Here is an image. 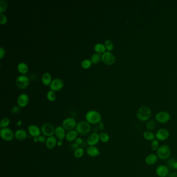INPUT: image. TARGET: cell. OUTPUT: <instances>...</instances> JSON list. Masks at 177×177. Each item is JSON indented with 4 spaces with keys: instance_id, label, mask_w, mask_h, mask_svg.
<instances>
[{
    "instance_id": "obj_7",
    "label": "cell",
    "mask_w": 177,
    "mask_h": 177,
    "mask_svg": "<svg viewBox=\"0 0 177 177\" xmlns=\"http://www.w3.org/2000/svg\"><path fill=\"white\" fill-rule=\"evenodd\" d=\"M1 138L6 141H11L15 137V133L13 130L9 128H1L0 131Z\"/></svg>"
},
{
    "instance_id": "obj_1",
    "label": "cell",
    "mask_w": 177,
    "mask_h": 177,
    "mask_svg": "<svg viewBox=\"0 0 177 177\" xmlns=\"http://www.w3.org/2000/svg\"><path fill=\"white\" fill-rule=\"evenodd\" d=\"M152 115L151 109L147 106H142L139 108L137 113V118L140 121L145 122L149 121Z\"/></svg>"
},
{
    "instance_id": "obj_21",
    "label": "cell",
    "mask_w": 177,
    "mask_h": 177,
    "mask_svg": "<svg viewBox=\"0 0 177 177\" xmlns=\"http://www.w3.org/2000/svg\"><path fill=\"white\" fill-rule=\"evenodd\" d=\"M28 133L23 129H19L15 133V138L19 141H23L27 138Z\"/></svg>"
},
{
    "instance_id": "obj_47",
    "label": "cell",
    "mask_w": 177,
    "mask_h": 177,
    "mask_svg": "<svg viewBox=\"0 0 177 177\" xmlns=\"http://www.w3.org/2000/svg\"><path fill=\"white\" fill-rule=\"evenodd\" d=\"M173 169H176L177 170V161L175 162L174 164V166H173Z\"/></svg>"
},
{
    "instance_id": "obj_23",
    "label": "cell",
    "mask_w": 177,
    "mask_h": 177,
    "mask_svg": "<svg viewBox=\"0 0 177 177\" xmlns=\"http://www.w3.org/2000/svg\"><path fill=\"white\" fill-rule=\"evenodd\" d=\"M143 137L147 141H152L156 139L155 134L150 130L145 131L143 133Z\"/></svg>"
},
{
    "instance_id": "obj_13",
    "label": "cell",
    "mask_w": 177,
    "mask_h": 177,
    "mask_svg": "<svg viewBox=\"0 0 177 177\" xmlns=\"http://www.w3.org/2000/svg\"><path fill=\"white\" fill-rule=\"evenodd\" d=\"M102 60L106 64L111 65L114 63L115 61V57L112 53L110 52H107L103 54Z\"/></svg>"
},
{
    "instance_id": "obj_24",
    "label": "cell",
    "mask_w": 177,
    "mask_h": 177,
    "mask_svg": "<svg viewBox=\"0 0 177 177\" xmlns=\"http://www.w3.org/2000/svg\"><path fill=\"white\" fill-rule=\"evenodd\" d=\"M42 80L45 85H48L52 82V76L48 72H46L42 75Z\"/></svg>"
},
{
    "instance_id": "obj_30",
    "label": "cell",
    "mask_w": 177,
    "mask_h": 177,
    "mask_svg": "<svg viewBox=\"0 0 177 177\" xmlns=\"http://www.w3.org/2000/svg\"><path fill=\"white\" fill-rule=\"evenodd\" d=\"M145 126H146V128L148 130L152 131L155 129V127H156V123L154 120H151V121L147 122Z\"/></svg>"
},
{
    "instance_id": "obj_8",
    "label": "cell",
    "mask_w": 177,
    "mask_h": 177,
    "mask_svg": "<svg viewBox=\"0 0 177 177\" xmlns=\"http://www.w3.org/2000/svg\"><path fill=\"white\" fill-rule=\"evenodd\" d=\"M156 121L160 124H166L170 119V115L166 111H161L156 114Z\"/></svg>"
},
{
    "instance_id": "obj_26",
    "label": "cell",
    "mask_w": 177,
    "mask_h": 177,
    "mask_svg": "<svg viewBox=\"0 0 177 177\" xmlns=\"http://www.w3.org/2000/svg\"><path fill=\"white\" fill-rule=\"evenodd\" d=\"M105 46L101 43H97L94 46L95 50L99 54L105 53Z\"/></svg>"
},
{
    "instance_id": "obj_33",
    "label": "cell",
    "mask_w": 177,
    "mask_h": 177,
    "mask_svg": "<svg viewBox=\"0 0 177 177\" xmlns=\"http://www.w3.org/2000/svg\"><path fill=\"white\" fill-rule=\"evenodd\" d=\"M47 98L48 100L50 101H54L56 100V95L54 91H48L47 94Z\"/></svg>"
},
{
    "instance_id": "obj_14",
    "label": "cell",
    "mask_w": 177,
    "mask_h": 177,
    "mask_svg": "<svg viewBox=\"0 0 177 177\" xmlns=\"http://www.w3.org/2000/svg\"><path fill=\"white\" fill-rule=\"evenodd\" d=\"M64 86V82L60 78H55L53 80L50 84V87L53 91H58Z\"/></svg>"
},
{
    "instance_id": "obj_3",
    "label": "cell",
    "mask_w": 177,
    "mask_h": 177,
    "mask_svg": "<svg viewBox=\"0 0 177 177\" xmlns=\"http://www.w3.org/2000/svg\"><path fill=\"white\" fill-rule=\"evenodd\" d=\"M172 154V150L169 145L167 144L161 145L157 150L158 158L162 160H166L170 157Z\"/></svg>"
},
{
    "instance_id": "obj_38",
    "label": "cell",
    "mask_w": 177,
    "mask_h": 177,
    "mask_svg": "<svg viewBox=\"0 0 177 177\" xmlns=\"http://www.w3.org/2000/svg\"><path fill=\"white\" fill-rule=\"evenodd\" d=\"M21 110V109L19 106L15 105L11 108V112L13 114L18 113Z\"/></svg>"
},
{
    "instance_id": "obj_34",
    "label": "cell",
    "mask_w": 177,
    "mask_h": 177,
    "mask_svg": "<svg viewBox=\"0 0 177 177\" xmlns=\"http://www.w3.org/2000/svg\"><path fill=\"white\" fill-rule=\"evenodd\" d=\"M7 8V3L6 1L1 0L0 1V12L3 13V12L5 11Z\"/></svg>"
},
{
    "instance_id": "obj_17",
    "label": "cell",
    "mask_w": 177,
    "mask_h": 177,
    "mask_svg": "<svg viewBox=\"0 0 177 177\" xmlns=\"http://www.w3.org/2000/svg\"><path fill=\"white\" fill-rule=\"evenodd\" d=\"M157 154L151 153L147 155V156L145 158V162L148 165L150 166H152L154 165L155 164L158 163V160Z\"/></svg>"
},
{
    "instance_id": "obj_5",
    "label": "cell",
    "mask_w": 177,
    "mask_h": 177,
    "mask_svg": "<svg viewBox=\"0 0 177 177\" xmlns=\"http://www.w3.org/2000/svg\"><path fill=\"white\" fill-rule=\"evenodd\" d=\"M56 128L52 123H46L42 125L41 127L42 133L45 137H51L54 135Z\"/></svg>"
},
{
    "instance_id": "obj_18",
    "label": "cell",
    "mask_w": 177,
    "mask_h": 177,
    "mask_svg": "<svg viewBox=\"0 0 177 177\" xmlns=\"http://www.w3.org/2000/svg\"><path fill=\"white\" fill-rule=\"evenodd\" d=\"M29 99V97L27 95L25 94L20 95L17 99V103L18 106H19L20 108L25 107L28 105Z\"/></svg>"
},
{
    "instance_id": "obj_32",
    "label": "cell",
    "mask_w": 177,
    "mask_h": 177,
    "mask_svg": "<svg viewBox=\"0 0 177 177\" xmlns=\"http://www.w3.org/2000/svg\"><path fill=\"white\" fill-rule=\"evenodd\" d=\"M160 147V141L155 139L153 141H152L151 144V148L152 151H155L158 150V149Z\"/></svg>"
},
{
    "instance_id": "obj_48",
    "label": "cell",
    "mask_w": 177,
    "mask_h": 177,
    "mask_svg": "<svg viewBox=\"0 0 177 177\" xmlns=\"http://www.w3.org/2000/svg\"><path fill=\"white\" fill-rule=\"evenodd\" d=\"M34 141H35L36 142H38V138H34Z\"/></svg>"
},
{
    "instance_id": "obj_35",
    "label": "cell",
    "mask_w": 177,
    "mask_h": 177,
    "mask_svg": "<svg viewBox=\"0 0 177 177\" xmlns=\"http://www.w3.org/2000/svg\"><path fill=\"white\" fill-rule=\"evenodd\" d=\"M105 46L106 49L108 50V51H109V52H111L112 50H113V44L112 42L109 40L105 41Z\"/></svg>"
},
{
    "instance_id": "obj_39",
    "label": "cell",
    "mask_w": 177,
    "mask_h": 177,
    "mask_svg": "<svg viewBox=\"0 0 177 177\" xmlns=\"http://www.w3.org/2000/svg\"><path fill=\"white\" fill-rule=\"evenodd\" d=\"M177 161L176 160H175L174 158H172V159H170L167 162V164H168V167L171 168V169H173V166H174V164L175 162Z\"/></svg>"
},
{
    "instance_id": "obj_46",
    "label": "cell",
    "mask_w": 177,
    "mask_h": 177,
    "mask_svg": "<svg viewBox=\"0 0 177 177\" xmlns=\"http://www.w3.org/2000/svg\"><path fill=\"white\" fill-rule=\"evenodd\" d=\"M63 144V142H62V141H61V140H58V142H57V145L59 146V147H60Z\"/></svg>"
},
{
    "instance_id": "obj_2",
    "label": "cell",
    "mask_w": 177,
    "mask_h": 177,
    "mask_svg": "<svg viewBox=\"0 0 177 177\" xmlns=\"http://www.w3.org/2000/svg\"><path fill=\"white\" fill-rule=\"evenodd\" d=\"M85 119L86 122L90 124H98V123L101 121V116L98 112L91 110L86 114Z\"/></svg>"
},
{
    "instance_id": "obj_9",
    "label": "cell",
    "mask_w": 177,
    "mask_h": 177,
    "mask_svg": "<svg viewBox=\"0 0 177 177\" xmlns=\"http://www.w3.org/2000/svg\"><path fill=\"white\" fill-rule=\"evenodd\" d=\"M170 133L166 128H160L155 133L156 139L159 141H164L169 138Z\"/></svg>"
},
{
    "instance_id": "obj_4",
    "label": "cell",
    "mask_w": 177,
    "mask_h": 177,
    "mask_svg": "<svg viewBox=\"0 0 177 177\" xmlns=\"http://www.w3.org/2000/svg\"><path fill=\"white\" fill-rule=\"evenodd\" d=\"M76 131L80 136H86L91 131V124L86 121H80L78 122L76 127Z\"/></svg>"
},
{
    "instance_id": "obj_11",
    "label": "cell",
    "mask_w": 177,
    "mask_h": 177,
    "mask_svg": "<svg viewBox=\"0 0 177 177\" xmlns=\"http://www.w3.org/2000/svg\"><path fill=\"white\" fill-rule=\"evenodd\" d=\"M156 174L159 177H167L169 175V167L164 165H161L157 167L155 170Z\"/></svg>"
},
{
    "instance_id": "obj_45",
    "label": "cell",
    "mask_w": 177,
    "mask_h": 177,
    "mask_svg": "<svg viewBox=\"0 0 177 177\" xmlns=\"http://www.w3.org/2000/svg\"><path fill=\"white\" fill-rule=\"evenodd\" d=\"M168 177H177V172H172L169 173Z\"/></svg>"
},
{
    "instance_id": "obj_43",
    "label": "cell",
    "mask_w": 177,
    "mask_h": 177,
    "mask_svg": "<svg viewBox=\"0 0 177 177\" xmlns=\"http://www.w3.org/2000/svg\"><path fill=\"white\" fill-rule=\"evenodd\" d=\"M5 50L3 48V47L0 48V58L2 59L3 57L5 56Z\"/></svg>"
},
{
    "instance_id": "obj_20",
    "label": "cell",
    "mask_w": 177,
    "mask_h": 177,
    "mask_svg": "<svg viewBox=\"0 0 177 177\" xmlns=\"http://www.w3.org/2000/svg\"><path fill=\"white\" fill-rule=\"evenodd\" d=\"M86 153L89 156L95 158L99 156L100 154V152L99 149L96 146H89L86 149Z\"/></svg>"
},
{
    "instance_id": "obj_25",
    "label": "cell",
    "mask_w": 177,
    "mask_h": 177,
    "mask_svg": "<svg viewBox=\"0 0 177 177\" xmlns=\"http://www.w3.org/2000/svg\"><path fill=\"white\" fill-rule=\"evenodd\" d=\"M17 69L18 71L22 74H25L28 72V66L27 64L25 62H20L18 64Z\"/></svg>"
},
{
    "instance_id": "obj_36",
    "label": "cell",
    "mask_w": 177,
    "mask_h": 177,
    "mask_svg": "<svg viewBox=\"0 0 177 177\" xmlns=\"http://www.w3.org/2000/svg\"><path fill=\"white\" fill-rule=\"evenodd\" d=\"M91 64H92V62H91V60L84 59V60L82 61L81 65H82V66L83 67V68H84V69H88V68H89L91 67Z\"/></svg>"
},
{
    "instance_id": "obj_42",
    "label": "cell",
    "mask_w": 177,
    "mask_h": 177,
    "mask_svg": "<svg viewBox=\"0 0 177 177\" xmlns=\"http://www.w3.org/2000/svg\"><path fill=\"white\" fill-rule=\"evenodd\" d=\"M98 128L99 130L100 131H103L105 129V125L103 124V122L101 121L98 123Z\"/></svg>"
},
{
    "instance_id": "obj_44",
    "label": "cell",
    "mask_w": 177,
    "mask_h": 177,
    "mask_svg": "<svg viewBox=\"0 0 177 177\" xmlns=\"http://www.w3.org/2000/svg\"><path fill=\"white\" fill-rule=\"evenodd\" d=\"M83 140H82V139L81 138H80V137H78L75 140V142H76L77 144H78L79 145H80V144H82L83 143Z\"/></svg>"
},
{
    "instance_id": "obj_16",
    "label": "cell",
    "mask_w": 177,
    "mask_h": 177,
    "mask_svg": "<svg viewBox=\"0 0 177 177\" xmlns=\"http://www.w3.org/2000/svg\"><path fill=\"white\" fill-rule=\"evenodd\" d=\"M66 130L64 129L62 126H59L56 127L55 135L56 137L59 140L63 141L64 139H66Z\"/></svg>"
},
{
    "instance_id": "obj_37",
    "label": "cell",
    "mask_w": 177,
    "mask_h": 177,
    "mask_svg": "<svg viewBox=\"0 0 177 177\" xmlns=\"http://www.w3.org/2000/svg\"><path fill=\"white\" fill-rule=\"evenodd\" d=\"M7 17L5 14L0 13V23L1 25H4L7 22Z\"/></svg>"
},
{
    "instance_id": "obj_6",
    "label": "cell",
    "mask_w": 177,
    "mask_h": 177,
    "mask_svg": "<svg viewBox=\"0 0 177 177\" xmlns=\"http://www.w3.org/2000/svg\"><path fill=\"white\" fill-rule=\"evenodd\" d=\"M76 122L75 119L72 117H68L64 120L62 123V126L66 131L74 130L76 127Z\"/></svg>"
},
{
    "instance_id": "obj_40",
    "label": "cell",
    "mask_w": 177,
    "mask_h": 177,
    "mask_svg": "<svg viewBox=\"0 0 177 177\" xmlns=\"http://www.w3.org/2000/svg\"><path fill=\"white\" fill-rule=\"evenodd\" d=\"M38 142H39L40 143H44L46 142L47 139L46 138V137L44 135H41L39 136L38 138Z\"/></svg>"
},
{
    "instance_id": "obj_41",
    "label": "cell",
    "mask_w": 177,
    "mask_h": 177,
    "mask_svg": "<svg viewBox=\"0 0 177 177\" xmlns=\"http://www.w3.org/2000/svg\"><path fill=\"white\" fill-rule=\"evenodd\" d=\"M70 147L71 149L72 150H74V151L75 150L77 149L80 147V145L78 144H77L76 142H73V143H72L70 144Z\"/></svg>"
},
{
    "instance_id": "obj_22",
    "label": "cell",
    "mask_w": 177,
    "mask_h": 177,
    "mask_svg": "<svg viewBox=\"0 0 177 177\" xmlns=\"http://www.w3.org/2000/svg\"><path fill=\"white\" fill-rule=\"evenodd\" d=\"M78 133L76 130H73L68 131L66 133V139L68 141L72 142L75 141L78 138Z\"/></svg>"
},
{
    "instance_id": "obj_19",
    "label": "cell",
    "mask_w": 177,
    "mask_h": 177,
    "mask_svg": "<svg viewBox=\"0 0 177 177\" xmlns=\"http://www.w3.org/2000/svg\"><path fill=\"white\" fill-rule=\"evenodd\" d=\"M57 142L58 141L56 137L54 136L49 137L47 138L45 142L46 147L48 149H53L55 148L56 145H57Z\"/></svg>"
},
{
    "instance_id": "obj_10",
    "label": "cell",
    "mask_w": 177,
    "mask_h": 177,
    "mask_svg": "<svg viewBox=\"0 0 177 177\" xmlns=\"http://www.w3.org/2000/svg\"><path fill=\"white\" fill-rule=\"evenodd\" d=\"M29 84V79L27 76L25 75H21L17 78L16 84L19 88H25L27 87Z\"/></svg>"
},
{
    "instance_id": "obj_31",
    "label": "cell",
    "mask_w": 177,
    "mask_h": 177,
    "mask_svg": "<svg viewBox=\"0 0 177 177\" xmlns=\"http://www.w3.org/2000/svg\"><path fill=\"white\" fill-rule=\"evenodd\" d=\"M10 124V120L7 117H4L2 119L0 123V127L1 128H7Z\"/></svg>"
},
{
    "instance_id": "obj_28",
    "label": "cell",
    "mask_w": 177,
    "mask_h": 177,
    "mask_svg": "<svg viewBox=\"0 0 177 177\" xmlns=\"http://www.w3.org/2000/svg\"><path fill=\"white\" fill-rule=\"evenodd\" d=\"M100 140L103 143L108 142L110 140V136L105 132H101L99 134Z\"/></svg>"
},
{
    "instance_id": "obj_29",
    "label": "cell",
    "mask_w": 177,
    "mask_h": 177,
    "mask_svg": "<svg viewBox=\"0 0 177 177\" xmlns=\"http://www.w3.org/2000/svg\"><path fill=\"white\" fill-rule=\"evenodd\" d=\"M84 154V150L82 148L79 147L74 151V156L76 158H80Z\"/></svg>"
},
{
    "instance_id": "obj_15",
    "label": "cell",
    "mask_w": 177,
    "mask_h": 177,
    "mask_svg": "<svg viewBox=\"0 0 177 177\" xmlns=\"http://www.w3.org/2000/svg\"><path fill=\"white\" fill-rule=\"evenodd\" d=\"M28 132L34 138H38L41 135V129L35 125H31L28 127Z\"/></svg>"
},
{
    "instance_id": "obj_12",
    "label": "cell",
    "mask_w": 177,
    "mask_h": 177,
    "mask_svg": "<svg viewBox=\"0 0 177 177\" xmlns=\"http://www.w3.org/2000/svg\"><path fill=\"white\" fill-rule=\"evenodd\" d=\"M99 141V134L94 132L89 135L87 139V143L89 146H95Z\"/></svg>"
},
{
    "instance_id": "obj_27",
    "label": "cell",
    "mask_w": 177,
    "mask_h": 177,
    "mask_svg": "<svg viewBox=\"0 0 177 177\" xmlns=\"http://www.w3.org/2000/svg\"><path fill=\"white\" fill-rule=\"evenodd\" d=\"M101 59H102V56L101 55V54L99 53H95L91 56V60L92 63L96 64H98Z\"/></svg>"
}]
</instances>
